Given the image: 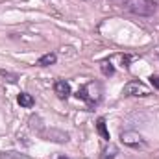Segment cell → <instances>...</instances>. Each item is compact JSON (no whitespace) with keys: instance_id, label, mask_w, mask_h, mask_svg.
<instances>
[{"instance_id":"obj_4","label":"cell","mask_w":159,"mask_h":159,"mask_svg":"<svg viewBox=\"0 0 159 159\" xmlns=\"http://www.w3.org/2000/svg\"><path fill=\"white\" fill-rule=\"evenodd\" d=\"M124 96H150V89L143 81H128L122 89Z\"/></svg>"},{"instance_id":"obj_8","label":"cell","mask_w":159,"mask_h":159,"mask_svg":"<svg viewBox=\"0 0 159 159\" xmlns=\"http://www.w3.org/2000/svg\"><path fill=\"white\" fill-rule=\"evenodd\" d=\"M17 102H19L20 107H34V104H35L34 96L28 94V93H20V94L17 96Z\"/></svg>"},{"instance_id":"obj_14","label":"cell","mask_w":159,"mask_h":159,"mask_svg":"<svg viewBox=\"0 0 159 159\" xmlns=\"http://www.w3.org/2000/svg\"><path fill=\"white\" fill-rule=\"evenodd\" d=\"M54 159H69V157H67V156H56Z\"/></svg>"},{"instance_id":"obj_11","label":"cell","mask_w":159,"mask_h":159,"mask_svg":"<svg viewBox=\"0 0 159 159\" xmlns=\"http://www.w3.org/2000/svg\"><path fill=\"white\" fill-rule=\"evenodd\" d=\"M100 69H102V74L104 76H113L115 74V67L111 61H102L100 63Z\"/></svg>"},{"instance_id":"obj_7","label":"cell","mask_w":159,"mask_h":159,"mask_svg":"<svg viewBox=\"0 0 159 159\" xmlns=\"http://www.w3.org/2000/svg\"><path fill=\"white\" fill-rule=\"evenodd\" d=\"M56 61H57V56L54 52H48V54L41 56L39 59H37V65L39 67H50V65H56Z\"/></svg>"},{"instance_id":"obj_9","label":"cell","mask_w":159,"mask_h":159,"mask_svg":"<svg viewBox=\"0 0 159 159\" xmlns=\"http://www.w3.org/2000/svg\"><path fill=\"white\" fill-rule=\"evenodd\" d=\"M117 154H119V148H117L115 144H111V143H109V146H106V148L102 150L100 159H115V157H117Z\"/></svg>"},{"instance_id":"obj_13","label":"cell","mask_w":159,"mask_h":159,"mask_svg":"<svg viewBox=\"0 0 159 159\" xmlns=\"http://www.w3.org/2000/svg\"><path fill=\"white\" fill-rule=\"evenodd\" d=\"M150 83L154 85V89L159 91V76H150Z\"/></svg>"},{"instance_id":"obj_6","label":"cell","mask_w":159,"mask_h":159,"mask_svg":"<svg viewBox=\"0 0 159 159\" xmlns=\"http://www.w3.org/2000/svg\"><path fill=\"white\" fill-rule=\"evenodd\" d=\"M46 141H56V143H67L69 141V135L63 133V131H57V129H50V131H44L41 133Z\"/></svg>"},{"instance_id":"obj_3","label":"cell","mask_w":159,"mask_h":159,"mask_svg":"<svg viewBox=\"0 0 159 159\" xmlns=\"http://www.w3.org/2000/svg\"><path fill=\"white\" fill-rule=\"evenodd\" d=\"M120 143L126 144V146H129V148H144V146H146L143 135L137 133V131H133V129L122 131V133H120Z\"/></svg>"},{"instance_id":"obj_5","label":"cell","mask_w":159,"mask_h":159,"mask_svg":"<svg viewBox=\"0 0 159 159\" xmlns=\"http://www.w3.org/2000/svg\"><path fill=\"white\" fill-rule=\"evenodd\" d=\"M54 93L57 94V98L67 100L70 96V83L65 81V80H56L54 81Z\"/></svg>"},{"instance_id":"obj_1","label":"cell","mask_w":159,"mask_h":159,"mask_svg":"<svg viewBox=\"0 0 159 159\" xmlns=\"http://www.w3.org/2000/svg\"><path fill=\"white\" fill-rule=\"evenodd\" d=\"M102 94H104L102 83L100 81H94V80L89 81V83H85V85H81L78 89V93H76V96H78L80 100H83L89 107L98 106L100 100H102Z\"/></svg>"},{"instance_id":"obj_2","label":"cell","mask_w":159,"mask_h":159,"mask_svg":"<svg viewBox=\"0 0 159 159\" xmlns=\"http://www.w3.org/2000/svg\"><path fill=\"white\" fill-rule=\"evenodd\" d=\"M122 7L135 15H144V17L156 11V6L152 0H122Z\"/></svg>"},{"instance_id":"obj_12","label":"cell","mask_w":159,"mask_h":159,"mask_svg":"<svg viewBox=\"0 0 159 159\" xmlns=\"http://www.w3.org/2000/svg\"><path fill=\"white\" fill-rule=\"evenodd\" d=\"M0 74H2L4 78H9L7 81H11V83H13V81H17V74H9V72H6V70H0Z\"/></svg>"},{"instance_id":"obj_10","label":"cell","mask_w":159,"mask_h":159,"mask_svg":"<svg viewBox=\"0 0 159 159\" xmlns=\"http://www.w3.org/2000/svg\"><path fill=\"white\" fill-rule=\"evenodd\" d=\"M96 129H98V133H100V137L104 139V141H109L111 137H109V131H107V126H106V119H98L96 122Z\"/></svg>"}]
</instances>
